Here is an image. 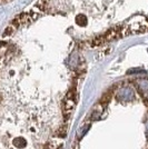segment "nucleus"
Returning a JSON list of instances; mask_svg holds the SVG:
<instances>
[{
	"mask_svg": "<svg viewBox=\"0 0 148 149\" xmlns=\"http://www.w3.org/2000/svg\"><path fill=\"white\" fill-rule=\"evenodd\" d=\"M15 27H13L11 25H9L8 27H7L6 29H5V31H3V33H2V37L3 38H7V37H10L11 35H13V32H15Z\"/></svg>",
	"mask_w": 148,
	"mask_h": 149,
	"instance_id": "1",
	"label": "nucleus"
},
{
	"mask_svg": "<svg viewBox=\"0 0 148 149\" xmlns=\"http://www.w3.org/2000/svg\"><path fill=\"white\" fill-rule=\"evenodd\" d=\"M106 40H105V37L103 36V37H98L96 38V39H94L93 40V46H100L101 44H104Z\"/></svg>",
	"mask_w": 148,
	"mask_h": 149,
	"instance_id": "2",
	"label": "nucleus"
}]
</instances>
